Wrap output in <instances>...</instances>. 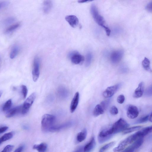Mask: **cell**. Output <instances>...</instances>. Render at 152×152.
Instances as JSON below:
<instances>
[{
  "mask_svg": "<svg viewBox=\"0 0 152 152\" xmlns=\"http://www.w3.org/2000/svg\"><path fill=\"white\" fill-rule=\"evenodd\" d=\"M113 135L110 129L102 131L98 136L99 142L100 143H103L111 138Z\"/></svg>",
  "mask_w": 152,
  "mask_h": 152,
  "instance_id": "cell-9",
  "label": "cell"
},
{
  "mask_svg": "<svg viewBox=\"0 0 152 152\" xmlns=\"http://www.w3.org/2000/svg\"><path fill=\"white\" fill-rule=\"evenodd\" d=\"M40 59L37 56H35L33 61L32 76L33 81L36 82L38 79L39 75Z\"/></svg>",
  "mask_w": 152,
  "mask_h": 152,
  "instance_id": "cell-6",
  "label": "cell"
},
{
  "mask_svg": "<svg viewBox=\"0 0 152 152\" xmlns=\"http://www.w3.org/2000/svg\"><path fill=\"white\" fill-rule=\"evenodd\" d=\"M91 1L89 0H79L78 1V2L80 3H83L90 1Z\"/></svg>",
  "mask_w": 152,
  "mask_h": 152,
  "instance_id": "cell-44",
  "label": "cell"
},
{
  "mask_svg": "<svg viewBox=\"0 0 152 152\" xmlns=\"http://www.w3.org/2000/svg\"><path fill=\"white\" fill-rule=\"evenodd\" d=\"M95 145V141L93 137L90 141L85 146L83 152H90L94 148Z\"/></svg>",
  "mask_w": 152,
  "mask_h": 152,
  "instance_id": "cell-16",
  "label": "cell"
},
{
  "mask_svg": "<svg viewBox=\"0 0 152 152\" xmlns=\"http://www.w3.org/2000/svg\"><path fill=\"white\" fill-rule=\"evenodd\" d=\"M137 132L126 138L113 149L114 152H118L124 150L126 146L139 138Z\"/></svg>",
  "mask_w": 152,
  "mask_h": 152,
  "instance_id": "cell-3",
  "label": "cell"
},
{
  "mask_svg": "<svg viewBox=\"0 0 152 152\" xmlns=\"http://www.w3.org/2000/svg\"><path fill=\"white\" fill-rule=\"evenodd\" d=\"M20 25V24L19 23H17L12 25L7 28L5 32L8 33L11 32L18 28L19 26Z\"/></svg>",
  "mask_w": 152,
  "mask_h": 152,
  "instance_id": "cell-29",
  "label": "cell"
},
{
  "mask_svg": "<svg viewBox=\"0 0 152 152\" xmlns=\"http://www.w3.org/2000/svg\"><path fill=\"white\" fill-rule=\"evenodd\" d=\"M125 99L124 96L122 94H121L117 97V101L119 103L122 104L124 102Z\"/></svg>",
  "mask_w": 152,
  "mask_h": 152,
  "instance_id": "cell-36",
  "label": "cell"
},
{
  "mask_svg": "<svg viewBox=\"0 0 152 152\" xmlns=\"http://www.w3.org/2000/svg\"><path fill=\"white\" fill-rule=\"evenodd\" d=\"M15 19L13 17H10L6 19L4 21V23L6 25H9L14 22Z\"/></svg>",
  "mask_w": 152,
  "mask_h": 152,
  "instance_id": "cell-31",
  "label": "cell"
},
{
  "mask_svg": "<svg viewBox=\"0 0 152 152\" xmlns=\"http://www.w3.org/2000/svg\"><path fill=\"white\" fill-rule=\"evenodd\" d=\"M56 119L55 117L52 115L45 114L42 117L41 126L44 131H50L54 126L53 124Z\"/></svg>",
  "mask_w": 152,
  "mask_h": 152,
  "instance_id": "cell-2",
  "label": "cell"
},
{
  "mask_svg": "<svg viewBox=\"0 0 152 152\" xmlns=\"http://www.w3.org/2000/svg\"><path fill=\"white\" fill-rule=\"evenodd\" d=\"M92 58V55L90 52H88L86 55V65L88 66L90 64Z\"/></svg>",
  "mask_w": 152,
  "mask_h": 152,
  "instance_id": "cell-27",
  "label": "cell"
},
{
  "mask_svg": "<svg viewBox=\"0 0 152 152\" xmlns=\"http://www.w3.org/2000/svg\"><path fill=\"white\" fill-rule=\"evenodd\" d=\"M124 54L123 51L118 50L112 53L110 56L111 62L114 64L118 63L121 60Z\"/></svg>",
  "mask_w": 152,
  "mask_h": 152,
  "instance_id": "cell-8",
  "label": "cell"
},
{
  "mask_svg": "<svg viewBox=\"0 0 152 152\" xmlns=\"http://www.w3.org/2000/svg\"><path fill=\"white\" fill-rule=\"evenodd\" d=\"M47 148V145L45 143L35 145L33 146V149L37 150L38 152H45Z\"/></svg>",
  "mask_w": 152,
  "mask_h": 152,
  "instance_id": "cell-19",
  "label": "cell"
},
{
  "mask_svg": "<svg viewBox=\"0 0 152 152\" xmlns=\"http://www.w3.org/2000/svg\"><path fill=\"white\" fill-rule=\"evenodd\" d=\"M119 86V84H117L107 87L103 92V96L105 98L112 96L118 90Z\"/></svg>",
  "mask_w": 152,
  "mask_h": 152,
  "instance_id": "cell-10",
  "label": "cell"
},
{
  "mask_svg": "<svg viewBox=\"0 0 152 152\" xmlns=\"http://www.w3.org/2000/svg\"><path fill=\"white\" fill-rule=\"evenodd\" d=\"M104 110L100 104H98L96 106L94 109L93 115L95 117H97L103 114Z\"/></svg>",
  "mask_w": 152,
  "mask_h": 152,
  "instance_id": "cell-18",
  "label": "cell"
},
{
  "mask_svg": "<svg viewBox=\"0 0 152 152\" xmlns=\"http://www.w3.org/2000/svg\"><path fill=\"white\" fill-rule=\"evenodd\" d=\"M53 6V4L50 0L45 1L43 4V10L46 14L48 13L51 10Z\"/></svg>",
  "mask_w": 152,
  "mask_h": 152,
  "instance_id": "cell-17",
  "label": "cell"
},
{
  "mask_svg": "<svg viewBox=\"0 0 152 152\" xmlns=\"http://www.w3.org/2000/svg\"><path fill=\"white\" fill-rule=\"evenodd\" d=\"M13 136V133L12 132H10L4 134L0 138V143H1L4 141L10 139Z\"/></svg>",
  "mask_w": 152,
  "mask_h": 152,
  "instance_id": "cell-23",
  "label": "cell"
},
{
  "mask_svg": "<svg viewBox=\"0 0 152 152\" xmlns=\"http://www.w3.org/2000/svg\"><path fill=\"white\" fill-rule=\"evenodd\" d=\"M109 101V100H106L103 101L101 102L100 104L103 107L104 110H106L108 106L110 103Z\"/></svg>",
  "mask_w": 152,
  "mask_h": 152,
  "instance_id": "cell-37",
  "label": "cell"
},
{
  "mask_svg": "<svg viewBox=\"0 0 152 152\" xmlns=\"http://www.w3.org/2000/svg\"><path fill=\"white\" fill-rule=\"evenodd\" d=\"M149 120L151 122H152V113H151L150 115L149 116Z\"/></svg>",
  "mask_w": 152,
  "mask_h": 152,
  "instance_id": "cell-45",
  "label": "cell"
},
{
  "mask_svg": "<svg viewBox=\"0 0 152 152\" xmlns=\"http://www.w3.org/2000/svg\"><path fill=\"white\" fill-rule=\"evenodd\" d=\"M79 94L78 92H76L71 102L70 110L71 113H73L76 110L79 102Z\"/></svg>",
  "mask_w": 152,
  "mask_h": 152,
  "instance_id": "cell-13",
  "label": "cell"
},
{
  "mask_svg": "<svg viewBox=\"0 0 152 152\" xmlns=\"http://www.w3.org/2000/svg\"><path fill=\"white\" fill-rule=\"evenodd\" d=\"M144 90V83L143 82H140L137 87L135 90L133 94V97L136 98L141 97L142 95Z\"/></svg>",
  "mask_w": 152,
  "mask_h": 152,
  "instance_id": "cell-14",
  "label": "cell"
},
{
  "mask_svg": "<svg viewBox=\"0 0 152 152\" xmlns=\"http://www.w3.org/2000/svg\"><path fill=\"white\" fill-rule=\"evenodd\" d=\"M22 105L18 106L7 111L6 116L7 118H10L16 114L21 113Z\"/></svg>",
  "mask_w": 152,
  "mask_h": 152,
  "instance_id": "cell-15",
  "label": "cell"
},
{
  "mask_svg": "<svg viewBox=\"0 0 152 152\" xmlns=\"http://www.w3.org/2000/svg\"><path fill=\"white\" fill-rule=\"evenodd\" d=\"M69 56L70 58L71 62L75 64H82L85 60L84 57L76 51L70 53L69 54Z\"/></svg>",
  "mask_w": 152,
  "mask_h": 152,
  "instance_id": "cell-7",
  "label": "cell"
},
{
  "mask_svg": "<svg viewBox=\"0 0 152 152\" xmlns=\"http://www.w3.org/2000/svg\"><path fill=\"white\" fill-rule=\"evenodd\" d=\"M8 128L7 126H3L0 128V134L5 132Z\"/></svg>",
  "mask_w": 152,
  "mask_h": 152,
  "instance_id": "cell-41",
  "label": "cell"
},
{
  "mask_svg": "<svg viewBox=\"0 0 152 152\" xmlns=\"http://www.w3.org/2000/svg\"><path fill=\"white\" fill-rule=\"evenodd\" d=\"M145 94L147 96H151L152 95V86H151L148 87L146 89Z\"/></svg>",
  "mask_w": 152,
  "mask_h": 152,
  "instance_id": "cell-39",
  "label": "cell"
},
{
  "mask_svg": "<svg viewBox=\"0 0 152 152\" xmlns=\"http://www.w3.org/2000/svg\"><path fill=\"white\" fill-rule=\"evenodd\" d=\"M110 112L111 115H116L118 113V110L116 107L115 106H113L110 108Z\"/></svg>",
  "mask_w": 152,
  "mask_h": 152,
  "instance_id": "cell-32",
  "label": "cell"
},
{
  "mask_svg": "<svg viewBox=\"0 0 152 152\" xmlns=\"http://www.w3.org/2000/svg\"><path fill=\"white\" fill-rule=\"evenodd\" d=\"M2 91L1 90L0 91V98L1 97V96L2 95Z\"/></svg>",
  "mask_w": 152,
  "mask_h": 152,
  "instance_id": "cell-46",
  "label": "cell"
},
{
  "mask_svg": "<svg viewBox=\"0 0 152 152\" xmlns=\"http://www.w3.org/2000/svg\"><path fill=\"white\" fill-rule=\"evenodd\" d=\"M145 9L148 11L152 12V3L151 2H149L147 5Z\"/></svg>",
  "mask_w": 152,
  "mask_h": 152,
  "instance_id": "cell-40",
  "label": "cell"
},
{
  "mask_svg": "<svg viewBox=\"0 0 152 152\" xmlns=\"http://www.w3.org/2000/svg\"><path fill=\"white\" fill-rule=\"evenodd\" d=\"M83 148H84L83 147H80L74 152H83Z\"/></svg>",
  "mask_w": 152,
  "mask_h": 152,
  "instance_id": "cell-43",
  "label": "cell"
},
{
  "mask_svg": "<svg viewBox=\"0 0 152 152\" xmlns=\"http://www.w3.org/2000/svg\"><path fill=\"white\" fill-rule=\"evenodd\" d=\"M87 132L86 129H84L82 131L79 132L77 137V140L79 142H81L86 139Z\"/></svg>",
  "mask_w": 152,
  "mask_h": 152,
  "instance_id": "cell-21",
  "label": "cell"
},
{
  "mask_svg": "<svg viewBox=\"0 0 152 152\" xmlns=\"http://www.w3.org/2000/svg\"><path fill=\"white\" fill-rule=\"evenodd\" d=\"M14 147V146L11 145H8L4 148L1 152H10Z\"/></svg>",
  "mask_w": 152,
  "mask_h": 152,
  "instance_id": "cell-34",
  "label": "cell"
},
{
  "mask_svg": "<svg viewBox=\"0 0 152 152\" xmlns=\"http://www.w3.org/2000/svg\"><path fill=\"white\" fill-rule=\"evenodd\" d=\"M115 143L114 142H112L107 143L102 147L100 149L99 152H104L113 146Z\"/></svg>",
  "mask_w": 152,
  "mask_h": 152,
  "instance_id": "cell-28",
  "label": "cell"
},
{
  "mask_svg": "<svg viewBox=\"0 0 152 152\" xmlns=\"http://www.w3.org/2000/svg\"><path fill=\"white\" fill-rule=\"evenodd\" d=\"M149 115H147L140 118L137 121L138 123H142L147 121L149 120Z\"/></svg>",
  "mask_w": 152,
  "mask_h": 152,
  "instance_id": "cell-35",
  "label": "cell"
},
{
  "mask_svg": "<svg viewBox=\"0 0 152 152\" xmlns=\"http://www.w3.org/2000/svg\"><path fill=\"white\" fill-rule=\"evenodd\" d=\"M36 94L35 92L31 94L26 99L22 105L21 113L23 115L26 114L33 103L36 97Z\"/></svg>",
  "mask_w": 152,
  "mask_h": 152,
  "instance_id": "cell-5",
  "label": "cell"
},
{
  "mask_svg": "<svg viewBox=\"0 0 152 152\" xmlns=\"http://www.w3.org/2000/svg\"><path fill=\"white\" fill-rule=\"evenodd\" d=\"M21 91L23 98L25 99L28 93V89L26 86L22 85L21 86Z\"/></svg>",
  "mask_w": 152,
  "mask_h": 152,
  "instance_id": "cell-30",
  "label": "cell"
},
{
  "mask_svg": "<svg viewBox=\"0 0 152 152\" xmlns=\"http://www.w3.org/2000/svg\"><path fill=\"white\" fill-rule=\"evenodd\" d=\"M23 148V146H21L16 149L14 152H22Z\"/></svg>",
  "mask_w": 152,
  "mask_h": 152,
  "instance_id": "cell-42",
  "label": "cell"
},
{
  "mask_svg": "<svg viewBox=\"0 0 152 152\" xmlns=\"http://www.w3.org/2000/svg\"><path fill=\"white\" fill-rule=\"evenodd\" d=\"M139 113L138 109L135 106L130 105L127 108L126 115L130 118L134 119L136 118L138 116Z\"/></svg>",
  "mask_w": 152,
  "mask_h": 152,
  "instance_id": "cell-11",
  "label": "cell"
},
{
  "mask_svg": "<svg viewBox=\"0 0 152 152\" xmlns=\"http://www.w3.org/2000/svg\"><path fill=\"white\" fill-rule=\"evenodd\" d=\"M136 149H137L133 144L124 150L123 152H134Z\"/></svg>",
  "mask_w": 152,
  "mask_h": 152,
  "instance_id": "cell-33",
  "label": "cell"
},
{
  "mask_svg": "<svg viewBox=\"0 0 152 152\" xmlns=\"http://www.w3.org/2000/svg\"><path fill=\"white\" fill-rule=\"evenodd\" d=\"M151 126L145 127L137 132L140 137H143L152 131Z\"/></svg>",
  "mask_w": 152,
  "mask_h": 152,
  "instance_id": "cell-20",
  "label": "cell"
},
{
  "mask_svg": "<svg viewBox=\"0 0 152 152\" xmlns=\"http://www.w3.org/2000/svg\"><path fill=\"white\" fill-rule=\"evenodd\" d=\"M65 19L69 25L73 28L76 27L78 24V19L75 15H68L66 16Z\"/></svg>",
  "mask_w": 152,
  "mask_h": 152,
  "instance_id": "cell-12",
  "label": "cell"
},
{
  "mask_svg": "<svg viewBox=\"0 0 152 152\" xmlns=\"http://www.w3.org/2000/svg\"><path fill=\"white\" fill-rule=\"evenodd\" d=\"M142 65L145 69L149 72H151V70L150 66V62L147 58L145 57L142 62Z\"/></svg>",
  "mask_w": 152,
  "mask_h": 152,
  "instance_id": "cell-22",
  "label": "cell"
},
{
  "mask_svg": "<svg viewBox=\"0 0 152 152\" xmlns=\"http://www.w3.org/2000/svg\"><path fill=\"white\" fill-rule=\"evenodd\" d=\"M12 105V102L11 99H9L5 103L2 107V110L3 111H7L11 108Z\"/></svg>",
  "mask_w": 152,
  "mask_h": 152,
  "instance_id": "cell-26",
  "label": "cell"
},
{
  "mask_svg": "<svg viewBox=\"0 0 152 152\" xmlns=\"http://www.w3.org/2000/svg\"><path fill=\"white\" fill-rule=\"evenodd\" d=\"M142 126H137L132 127L126 129L123 131L124 134H127L140 129Z\"/></svg>",
  "mask_w": 152,
  "mask_h": 152,
  "instance_id": "cell-25",
  "label": "cell"
},
{
  "mask_svg": "<svg viewBox=\"0 0 152 152\" xmlns=\"http://www.w3.org/2000/svg\"><path fill=\"white\" fill-rule=\"evenodd\" d=\"M19 51V48L18 46L14 47L10 54V57L11 59L14 58L17 55Z\"/></svg>",
  "mask_w": 152,
  "mask_h": 152,
  "instance_id": "cell-24",
  "label": "cell"
},
{
  "mask_svg": "<svg viewBox=\"0 0 152 152\" xmlns=\"http://www.w3.org/2000/svg\"><path fill=\"white\" fill-rule=\"evenodd\" d=\"M128 124L123 118H120L116 121L110 128L113 135L121 131H123L129 126Z\"/></svg>",
  "mask_w": 152,
  "mask_h": 152,
  "instance_id": "cell-4",
  "label": "cell"
},
{
  "mask_svg": "<svg viewBox=\"0 0 152 152\" xmlns=\"http://www.w3.org/2000/svg\"><path fill=\"white\" fill-rule=\"evenodd\" d=\"M91 12L94 20L99 26L103 27L108 36L110 35L111 31L105 24V21L103 17L100 15L97 8L94 4H93L91 7Z\"/></svg>",
  "mask_w": 152,
  "mask_h": 152,
  "instance_id": "cell-1",
  "label": "cell"
},
{
  "mask_svg": "<svg viewBox=\"0 0 152 152\" xmlns=\"http://www.w3.org/2000/svg\"><path fill=\"white\" fill-rule=\"evenodd\" d=\"M9 4V2L7 1H0V9L7 7Z\"/></svg>",
  "mask_w": 152,
  "mask_h": 152,
  "instance_id": "cell-38",
  "label": "cell"
}]
</instances>
